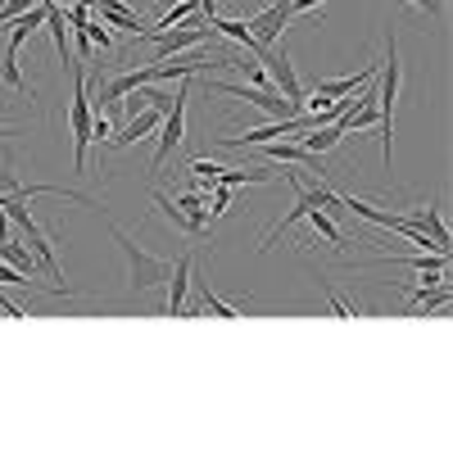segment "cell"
Segmentation results:
<instances>
[{"label":"cell","mask_w":453,"mask_h":453,"mask_svg":"<svg viewBox=\"0 0 453 453\" xmlns=\"http://www.w3.org/2000/svg\"><path fill=\"white\" fill-rule=\"evenodd\" d=\"M5 136H10V132H0V141H5Z\"/></svg>","instance_id":"25"},{"label":"cell","mask_w":453,"mask_h":453,"mask_svg":"<svg viewBox=\"0 0 453 453\" xmlns=\"http://www.w3.org/2000/svg\"><path fill=\"white\" fill-rule=\"evenodd\" d=\"M273 177H277L273 168H222L218 186H232L236 191V186H258V181H273Z\"/></svg>","instance_id":"12"},{"label":"cell","mask_w":453,"mask_h":453,"mask_svg":"<svg viewBox=\"0 0 453 453\" xmlns=\"http://www.w3.org/2000/svg\"><path fill=\"white\" fill-rule=\"evenodd\" d=\"M444 304H449V286L444 281H422V286H412V295H408V318L435 313Z\"/></svg>","instance_id":"10"},{"label":"cell","mask_w":453,"mask_h":453,"mask_svg":"<svg viewBox=\"0 0 453 453\" xmlns=\"http://www.w3.org/2000/svg\"><path fill=\"white\" fill-rule=\"evenodd\" d=\"M209 36H213V27H209V19L196 10L186 23H177V27H168V32H150V27H141V32H136V42H150V46H155V64H159V59H173V55H186V50H200Z\"/></svg>","instance_id":"2"},{"label":"cell","mask_w":453,"mask_h":453,"mask_svg":"<svg viewBox=\"0 0 453 453\" xmlns=\"http://www.w3.org/2000/svg\"><path fill=\"white\" fill-rule=\"evenodd\" d=\"M46 27H50L55 50H59L64 68H68V64H73V59H68V19H64V10H59V5H50V10H46Z\"/></svg>","instance_id":"17"},{"label":"cell","mask_w":453,"mask_h":453,"mask_svg":"<svg viewBox=\"0 0 453 453\" xmlns=\"http://www.w3.org/2000/svg\"><path fill=\"white\" fill-rule=\"evenodd\" d=\"M0 313H5V318H14V322H23V318H27V309L19 304V299H10L5 290H0Z\"/></svg>","instance_id":"21"},{"label":"cell","mask_w":453,"mask_h":453,"mask_svg":"<svg viewBox=\"0 0 453 453\" xmlns=\"http://www.w3.org/2000/svg\"><path fill=\"white\" fill-rule=\"evenodd\" d=\"M168 277H173V281H168V304H164V313H168V318H186V290H191V277H196V258H191V254L177 258Z\"/></svg>","instance_id":"9"},{"label":"cell","mask_w":453,"mask_h":453,"mask_svg":"<svg viewBox=\"0 0 453 453\" xmlns=\"http://www.w3.org/2000/svg\"><path fill=\"white\" fill-rule=\"evenodd\" d=\"M254 59H258V64H268V78H273V87H281L286 100H304V82L295 78V64H290V50H286V46H281V50L258 46Z\"/></svg>","instance_id":"7"},{"label":"cell","mask_w":453,"mask_h":453,"mask_svg":"<svg viewBox=\"0 0 453 453\" xmlns=\"http://www.w3.org/2000/svg\"><path fill=\"white\" fill-rule=\"evenodd\" d=\"M186 100H191V87L181 82V87H177V96H173V109L164 113V123H159V132H155V136H159L155 173H159V168L173 159V150H177V145H181V136H186Z\"/></svg>","instance_id":"6"},{"label":"cell","mask_w":453,"mask_h":453,"mask_svg":"<svg viewBox=\"0 0 453 453\" xmlns=\"http://www.w3.org/2000/svg\"><path fill=\"white\" fill-rule=\"evenodd\" d=\"M10 226H14V222H10V213L0 209V241H14V232H10Z\"/></svg>","instance_id":"24"},{"label":"cell","mask_w":453,"mask_h":453,"mask_svg":"<svg viewBox=\"0 0 453 453\" xmlns=\"http://www.w3.org/2000/svg\"><path fill=\"white\" fill-rule=\"evenodd\" d=\"M73 78V109H68V127H73V168L87 173V150H91V82L78 64H68Z\"/></svg>","instance_id":"3"},{"label":"cell","mask_w":453,"mask_h":453,"mask_svg":"<svg viewBox=\"0 0 453 453\" xmlns=\"http://www.w3.org/2000/svg\"><path fill=\"white\" fill-rule=\"evenodd\" d=\"M0 173H5V168H0Z\"/></svg>","instance_id":"27"},{"label":"cell","mask_w":453,"mask_h":453,"mask_svg":"<svg viewBox=\"0 0 453 453\" xmlns=\"http://www.w3.org/2000/svg\"><path fill=\"white\" fill-rule=\"evenodd\" d=\"M32 5H36V0H5V10H0V32H5L19 14H27Z\"/></svg>","instance_id":"20"},{"label":"cell","mask_w":453,"mask_h":453,"mask_svg":"<svg viewBox=\"0 0 453 453\" xmlns=\"http://www.w3.org/2000/svg\"><path fill=\"white\" fill-rule=\"evenodd\" d=\"M82 32L91 36V46L113 50V32H109V23H104V19H87V23H82Z\"/></svg>","instance_id":"19"},{"label":"cell","mask_w":453,"mask_h":453,"mask_svg":"<svg viewBox=\"0 0 453 453\" xmlns=\"http://www.w3.org/2000/svg\"><path fill=\"white\" fill-rule=\"evenodd\" d=\"M399 87H403V64H399V42L390 32V59L381 68V87H376V109H381V159H386V173H390V141H395V100H399Z\"/></svg>","instance_id":"4"},{"label":"cell","mask_w":453,"mask_h":453,"mask_svg":"<svg viewBox=\"0 0 453 453\" xmlns=\"http://www.w3.org/2000/svg\"><path fill=\"white\" fill-rule=\"evenodd\" d=\"M326 290V304H331V318H340V322H349V318H358L363 309L354 304V299H345V295H340L335 286H322Z\"/></svg>","instance_id":"18"},{"label":"cell","mask_w":453,"mask_h":453,"mask_svg":"<svg viewBox=\"0 0 453 453\" xmlns=\"http://www.w3.org/2000/svg\"><path fill=\"white\" fill-rule=\"evenodd\" d=\"M218 96H232V100H245L254 109H263L268 119H295L304 113V100H286L277 87H250V82H213Z\"/></svg>","instance_id":"5"},{"label":"cell","mask_w":453,"mask_h":453,"mask_svg":"<svg viewBox=\"0 0 453 453\" xmlns=\"http://www.w3.org/2000/svg\"><path fill=\"white\" fill-rule=\"evenodd\" d=\"M100 213V209H96ZM104 218V226H109V236L119 241V250H123V258H127V281H132V290L136 295H150V290H159L164 281H168V273H173V263L168 258H155V254H145L119 222H113L109 213H100Z\"/></svg>","instance_id":"1"},{"label":"cell","mask_w":453,"mask_h":453,"mask_svg":"<svg viewBox=\"0 0 453 453\" xmlns=\"http://www.w3.org/2000/svg\"><path fill=\"white\" fill-rule=\"evenodd\" d=\"M0 10H5V0H0Z\"/></svg>","instance_id":"26"},{"label":"cell","mask_w":453,"mask_h":453,"mask_svg":"<svg viewBox=\"0 0 453 453\" xmlns=\"http://www.w3.org/2000/svg\"><path fill=\"white\" fill-rule=\"evenodd\" d=\"M403 218H408V222H418L422 232H426V236L435 241V250H449V226L440 222V209H435V204H422V209H408Z\"/></svg>","instance_id":"11"},{"label":"cell","mask_w":453,"mask_h":453,"mask_svg":"<svg viewBox=\"0 0 453 453\" xmlns=\"http://www.w3.org/2000/svg\"><path fill=\"white\" fill-rule=\"evenodd\" d=\"M155 209H159V213H164V218H168V222L177 226V232H186V236H196V241H204V236L196 232V222L186 218V213H181V209H177V204H173V200H168L164 191H155Z\"/></svg>","instance_id":"16"},{"label":"cell","mask_w":453,"mask_h":453,"mask_svg":"<svg viewBox=\"0 0 453 453\" xmlns=\"http://www.w3.org/2000/svg\"><path fill=\"white\" fill-rule=\"evenodd\" d=\"M304 218H309V226H313V236H322V241H326V245H335V250L345 245V232L335 226V218H331L326 209H309Z\"/></svg>","instance_id":"13"},{"label":"cell","mask_w":453,"mask_h":453,"mask_svg":"<svg viewBox=\"0 0 453 453\" xmlns=\"http://www.w3.org/2000/svg\"><path fill=\"white\" fill-rule=\"evenodd\" d=\"M0 82H5L10 91H19V96L32 100V87L23 82V73H19V50H10V46H5V59H0Z\"/></svg>","instance_id":"15"},{"label":"cell","mask_w":453,"mask_h":453,"mask_svg":"<svg viewBox=\"0 0 453 453\" xmlns=\"http://www.w3.org/2000/svg\"><path fill=\"white\" fill-rule=\"evenodd\" d=\"M226 209H232V186H218V191H213V209H209V213H213V218H222Z\"/></svg>","instance_id":"22"},{"label":"cell","mask_w":453,"mask_h":453,"mask_svg":"<svg viewBox=\"0 0 453 453\" xmlns=\"http://www.w3.org/2000/svg\"><path fill=\"white\" fill-rule=\"evenodd\" d=\"M408 5H418V10L431 14V19H444V5H440V0H408Z\"/></svg>","instance_id":"23"},{"label":"cell","mask_w":453,"mask_h":453,"mask_svg":"<svg viewBox=\"0 0 453 453\" xmlns=\"http://www.w3.org/2000/svg\"><path fill=\"white\" fill-rule=\"evenodd\" d=\"M286 27H290V10L281 5V0H277V5H268V10H258V14L250 19V36H254L258 46H277Z\"/></svg>","instance_id":"8"},{"label":"cell","mask_w":453,"mask_h":453,"mask_svg":"<svg viewBox=\"0 0 453 453\" xmlns=\"http://www.w3.org/2000/svg\"><path fill=\"white\" fill-rule=\"evenodd\" d=\"M196 286H200V309H204V313H213V318H226V322H236V318H245V313H241L236 304H226V299H218L209 281H196Z\"/></svg>","instance_id":"14"}]
</instances>
